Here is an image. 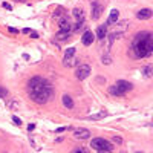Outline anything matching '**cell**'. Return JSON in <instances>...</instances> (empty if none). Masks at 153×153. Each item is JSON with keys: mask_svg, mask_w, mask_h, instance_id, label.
<instances>
[{"mask_svg": "<svg viewBox=\"0 0 153 153\" xmlns=\"http://www.w3.org/2000/svg\"><path fill=\"white\" fill-rule=\"evenodd\" d=\"M153 52V32L143 31L139 32L132 42L130 55L135 58H144L149 57Z\"/></svg>", "mask_w": 153, "mask_h": 153, "instance_id": "cell-1", "label": "cell"}, {"mask_svg": "<svg viewBox=\"0 0 153 153\" xmlns=\"http://www.w3.org/2000/svg\"><path fill=\"white\" fill-rule=\"evenodd\" d=\"M52 93H54L52 92V87L46 80H43L40 84L29 89V95H31L32 101L37 104H46L52 98Z\"/></svg>", "mask_w": 153, "mask_h": 153, "instance_id": "cell-2", "label": "cell"}, {"mask_svg": "<svg viewBox=\"0 0 153 153\" xmlns=\"http://www.w3.org/2000/svg\"><path fill=\"white\" fill-rule=\"evenodd\" d=\"M90 147L95 150H112L113 149V145H112L109 141H106L103 138H93L90 141Z\"/></svg>", "mask_w": 153, "mask_h": 153, "instance_id": "cell-3", "label": "cell"}, {"mask_svg": "<svg viewBox=\"0 0 153 153\" xmlns=\"http://www.w3.org/2000/svg\"><path fill=\"white\" fill-rule=\"evenodd\" d=\"M74 57H75V48H69L64 52V57H63V64L66 67L74 66Z\"/></svg>", "mask_w": 153, "mask_h": 153, "instance_id": "cell-4", "label": "cell"}, {"mask_svg": "<svg viewBox=\"0 0 153 153\" xmlns=\"http://www.w3.org/2000/svg\"><path fill=\"white\" fill-rule=\"evenodd\" d=\"M89 74H90V66H89V64H81V66L76 69L75 76L78 80H86L87 76H89Z\"/></svg>", "mask_w": 153, "mask_h": 153, "instance_id": "cell-5", "label": "cell"}, {"mask_svg": "<svg viewBox=\"0 0 153 153\" xmlns=\"http://www.w3.org/2000/svg\"><path fill=\"white\" fill-rule=\"evenodd\" d=\"M90 6H92V19L93 20H97V19H99L101 17V14H103V5L101 3H98L97 0H93V2L90 3Z\"/></svg>", "mask_w": 153, "mask_h": 153, "instance_id": "cell-6", "label": "cell"}, {"mask_svg": "<svg viewBox=\"0 0 153 153\" xmlns=\"http://www.w3.org/2000/svg\"><path fill=\"white\" fill-rule=\"evenodd\" d=\"M58 26H60V31H63V32H72V23H70V20L66 19V17L60 19Z\"/></svg>", "mask_w": 153, "mask_h": 153, "instance_id": "cell-7", "label": "cell"}, {"mask_svg": "<svg viewBox=\"0 0 153 153\" xmlns=\"http://www.w3.org/2000/svg\"><path fill=\"white\" fill-rule=\"evenodd\" d=\"M115 86L118 87V89H120L122 93H126V92H129V90H132V89H133L132 83H129V81H126V80H118Z\"/></svg>", "mask_w": 153, "mask_h": 153, "instance_id": "cell-8", "label": "cell"}, {"mask_svg": "<svg viewBox=\"0 0 153 153\" xmlns=\"http://www.w3.org/2000/svg\"><path fill=\"white\" fill-rule=\"evenodd\" d=\"M90 136V132L87 129H75L74 130V138L76 139H87Z\"/></svg>", "mask_w": 153, "mask_h": 153, "instance_id": "cell-9", "label": "cell"}, {"mask_svg": "<svg viewBox=\"0 0 153 153\" xmlns=\"http://www.w3.org/2000/svg\"><path fill=\"white\" fill-rule=\"evenodd\" d=\"M93 34L90 32V31H86L84 34H83V37H81V43H83L84 46H90L92 43H93Z\"/></svg>", "mask_w": 153, "mask_h": 153, "instance_id": "cell-10", "label": "cell"}, {"mask_svg": "<svg viewBox=\"0 0 153 153\" xmlns=\"http://www.w3.org/2000/svg\"><path fill=\"white\" fill-rule=\"evenodd\" d=\"M152 9H149V8H144V9H141V11H138L136 13V17L139 20H147V19H150L152 17Z\"/></svg>", "mask_w": 153, "mask_h": 153, "instance_id": "cell-11", "label": "cell"}, {"mask_svg": "<svg viewBox=\"0 0 153 153\" xmlns=\"http://www.w3.org/2000/svg\"><path fill=\"white\" fill-rule=\"evenodd\" d=\"M74 19L76 20V23H81V22H84V19H86V14H84V11L81 9V8H75V9H74Z\"/></svg>", "mask_w": 153, "mask_h": 153, "instance_id": "cell-12", "label": "cell"}, {"mask_svg": "<svg viewBox=\"0 0 153 153\" xmlns=\"http://www.w3.org/2000/svg\"><path fill=\"white\" fill-rule=\"evenodd\" d=\"M106 35H107V25H99L97 28V38L98 40H103Z\"/></svg>", "mask_w": 153, "mask_h": 153, "instance_id": "cell-13", "label": "cell"}, {"mask_svg": "<svg viewBox=\"0 0 153 153\" xmlns=\"http://www.w3.org/2000/svg\"><path fill=\"white\" fill-rule=\"evenodd\" d=\"M118 17H120V11L118 9H112L109 19H107V23L109 25H113V23H116V20H118Z\"/></svg>", "mask_w": 153, "mask_h": 153, "instance_id": "cell-14", "label": "cell"}, {"mask_svg": "<svg viewBox=\"0 0 153 153\" xmlns=\"http://www.w3.org/2000/svg\"><path fill=\"white\" fill-rule=\"evenodd\" d=\"M42 81H43V78H42V76H32V78L28 81V89H31V87L37 86V84H40Z\"/></svg>", "mask_w": 153, "mask_h": 153, "instance_id": "cell-15", "label": "cell"}, {"mask_svg": "<svg viewBox=\"0 0 153 153\" xmlns=\"http://www.w3.org/2000/svg\"><path fill=\"white\" fill-rule=\"evenodd\" d=\"M63 104L67 109H74V99L70 98V95H63Z\"/></svg>", "mask_w": 153, "mask_h": 153, "instance_id": "cell-16", "label": "cell"}, {"mask_svg": "<svg viewBox=\"0 0 153 153\" xmlns=\"http://www.w3.org/2000/svg\"><path fill=\"white\" fill-rule=\"evenodd\" d=\"M70 34H72V32H63V31H60L55 35V38L58 40V42H66V40L70 37Z\"/></svg>", "mask_w": 153, "mask_h": 153, "instance_id": "cell-17", "label": "cell"}, {"mask_svg": "<svg viewBox=\"0 0 153 153\" xmlns=\"http://www.w3.org/2000/svg\"><path fill=\"white\" fill-rule=\"evenodd\" d=\"M143 74L145 76H153V64H147L143 67Z\"/></svg>", "mask_w": 153, "mask_h": 153, "instance_id": "cell-18", "label": "cell"}, {"mask_svg": "<svg viewBox=\"0 0 153 153\" xmlns=\"http://www.w3.org/2000/svg\"><path fill=\"white\" fill-rule=\"evenodd\" d=\"M107 116V112H99V113H95V115H90L89 116V120H93V121H97V120H103Z\"/></svg>", "mask_w": 153, "mask_h": 153, "instance_id": "cell-19", "label": "cell"}, {"mask_svg": "<svg viewBox=\"0 0 153 153\" xmlns=\"http://www.w3.org/2000/svg\"><path fill=\"white\" fill-rule=\"evenodd\" d=\"M109 92L112 93V95H116V97H122V95H124V93H122L116 86H110V87H109Z\"/></svg>", "mask_w": 153, "mask_h": 153, "instance_id": "cell-20", "label": "cell"}, {"mask_svg": "<svg viewBox=\"0 0 153 153\" xmlns=\"http://www.w3.org/2000/svg\"><path fill=\"white\" fill-rule=\"evenodd\" d=\"M8 97V90L3 86H0V98H6Z\"/></svg>", "mask_w": 153, "mask_h": 153, "instance_id": "cell-21", "label": "cell"}, {"mask_svg": "<svg viewBox=\"0 0 153 153\" xmlns=\"http://www.w3.org/2000/svg\"><path fill=\"white\" fill-rule=\"evenodd\" d=\"M70 153H87V150L84 147H76V149H74V152H70Z\"/></svg>", "mask_w": 153, "mask_h": 153, "instance_id": "cell-22", "label": "cell"}, {"mask_svg": "<svg viewBox=\"0 0 153 153\" xmlns=\"http://www.w3.org/2000/svg\"><path fill=\"white\" fill-rule=\"evenodd\" d=\"M101 60H103V64H110V63H112V58H110L109 55H104Z\"/></svg>", "mask_w": 153, "mask_h": 153, "instance_id": "cell-23", "label": "cell"}, {"mask_svg": "<svg viewBox=\"0 0 153 153\" xmlns=\"http://www.w3.org/2000/svg\"><path fill=\"white\" fill-rule=\"evenodd\" d=\"M13 121L15 122V124H17V126H20V124H22V120L19 118V116H15V115L13 116Z\"/></svg>", "mask_w": 153, "mask_h": 153, "instance_id": "cell-24", "label": "cell"}, {"mask_svg": "<svg viewBox=\"0 0 153 153\" xmlns=\"http://www.w3.org/2000/svg\"><path fill=\"white\" fill-rule=\"evenodd\" d=\"M112 139H113L115 143H118V144H122V139H121V138H118V136H113Z\"/></svg>", "mask_w": 153, "mask_h": 153, "instance_id": "cell-25", "label": "cell"}, {"mask_svg": "<svg viewBox=\"0 0 153 153\" xmlns=\"http://www.w3.org/2000/svg\"><path fill=\"white\" fill-rule=\"evenodd\" d=\"M3 8H6V9H9V11H11V9H13V6H11V5H9V3H3Z\"/></svg>", "mask_w": 153, "mask_h": 153, "instance_id": "cell-26", "label": "cell"}, {"mask_svg": "<svg viewBox=\"0 0 153 153\" xmlns=\"http://www.w3.org/2000/svg\"><path fill=\"white\" fill-rule=\"evenodd\" d=\"M34 129H35V124H29V126H28V130H29V132H32Z\"/></svg>", "mask_w": 153, "mask_h": 153, "instance_id": "cell-27", "label": "cell"}, {"mask_svg": "<svg viewBox=\"0 0 153 153\" xmlns=\"http://www.w3.org/2000/svg\"><path fill=\"white\" fill-rule=\"evenodd\" d=\"M22 32H23V34H32V31H31V29H28V28H26V29H23Z\"/></svg>", "mask_w": 153, "mask_h": 153, "instance_id": "cell-28", "label": "cell"}, {"mask_svg": "<svg viewBox=\"0 0 153 153\" xmlns=\"http://www.w3.org/2000/svg\"><path fill=\"white\" fill-rule=\"evenodd\" d=\"M98 153H113L112 150H98Z\"/></svg>", "mask_w": 153, "mask_h": 153, "instance_id": "cell-29", "label": "cell"}, {"mask_svg": "<svg viewBox=\"0 0 153 153\" xmlns=\"http://www.w3.org/2000/svg\"><path fill=\"white\" fill-rule=\"evenodd\" d=\"M9 32H13V34H17V32H19V31H17L15 28H9Z\"/></svg>", "mask_w": 153, "mask_h": 153, "instance_id": "cell-30", "label": "cell"}, {"mask_svg": "<svg viewBox=\"0 0 153 153\" xmlns=\"http://www.w3.org/2000/svg\"><path fill=\"white\" fill-rule=\"evenodd\" d=\"M31 38H38V34L37 32H32L31 34Z\"/></svg>", "mask_w": 153, "mask_h": 153, "instance_id": "cell-31", "label": "cell"}, {"mask_svg": "<svg viewBox=\"0 0 153 153\" xmlns=\"http://www.w3.org/2000/svg\"><path fill=\"white\" fill-rule=\"evenodd\" d=\"M63 130H64V127H58L55 132H57V133H60V132H63Z\"/></svg>", "mask_w": 153, "mask_h": 153, "instance_id": "cell-32", "label": "cell"}, {"mask_svg": "<svg viewBox=\"0 0 153 153\" xmlns=\"http://www.w3.org/2000/svg\"><path fill=\"white\" fill-rule=\"evenodd\" d=\"M17 2H26V0H17Z\"/></svg>", "mask_w": 153, "mask_h": 153, "instance_id": "cell-33", "label": "cell"}, {"mask_svg": "<svg viewBox=\"0 0 153 153\" xmlns=\"http://www.w3.org/2000/svg\"><path fill=\"white\" fill-rule=\"evenodd\" d=\"M136 153H144V152H136Z\"/></svg>", "mask_w": 153, "mask_h": 153, "instance_id": "cell-34", "label": "cell"}]
</instances>
